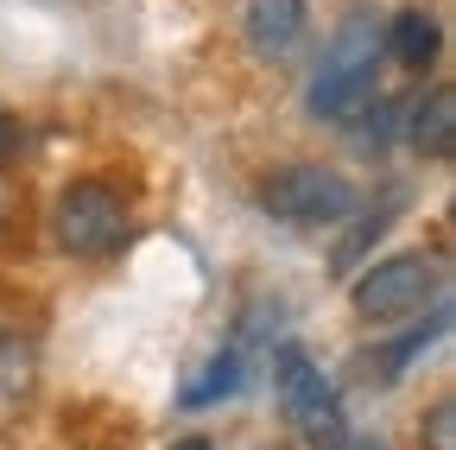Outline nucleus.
Segmentation results:
<instances>
[{"instance_id": "nucleus-17", "label": "nucleus", "mask_w": 456, "mask_h": 450, "mask_svg": "<svg viewBox=\"0 0 456 450\" xmlns=\"http://www.w3.org/2000/svg\"><path fill=\"white\" fill-rule=\"evenodd\" d=\"M171 450H209V438H184V444H171Z\"/></svg>"}, {"instance_id": "nucleus-15", "label": "nucleus", "mask_w": 456, "mask_h": 450, "mask_svg": "<svg viewBox=\"0 0 456 450\" xmlns=\"http://www.w3.org/2000/svg\"><path fill=\"white\" fill-rule=\"evenodd\" d=\"M20 140H26V134H20V127H13L7 115H0V165H7V159L20 152Z\"/></svg>"}, {"instance_id": "nucleus-8", "label": "nucleus", "mask_w": 456, "mask_h": 450, "mask_svg": "<svg viewBox=\"0 0 456 450\" xmlns=\"http://www.w3.org/2000/svg\"><path fill=\"white\" fill-rule=\"evenodd\" d=\"M380 45L393 51V64H399V70H431L444 32H437V20H431L425 7H406V13H393V26L380 32Z\"/></svg>"}, {"instance_id": "nucleus-1", "label": "nucleus", "mask_w": 456, "mask_h": 450, "mask_svg": "<svg viewBox=\"0 0 456 450\" xmlns=\"http://www.w3.org/2000/svg\"><path fill=\"white\" fill-rule=\"evenodd\" d=\"M374 83H380V26H374V13H349L305 89V108L317 121H349L355 108L374 102Z\"/></svg>"}, {"instance_id": "nucleus-13", "label": "nucleus", "mask_w": 456, "mask_h": 450, "mask_svg": "<svg viewBox=\"0 0 456 450\" xmlns=\"http://www.w3.org/2000/svg\"><path fill=\"white\" fill-rule=\"evenodd\" d=\"M0 393H26V362H20L13 330H0Z\"/></svg>"}, {"instance_id": "nucleus-12", "label": "nucleus", "mask_w": 456, "mask_h": 450, "mask_svg": "<svg viewBox=\"0 0 456 450\" xmlns=\"http://www.w3.org/2000/svg\"><path fill=\"white\" fill-rule=\"evenodd\" d=\"M419 438H425V450H456V400H450V393H444V400H431Z\"/></svg>"}, {"instance_id": "nucleus-6", "label": "nucleus", "mask_w": 456, "mask_h": 450, "mask_svg": "<svg viewBox=\"0 0 456 450\" xmlns=\"http://www.w3.org/2000/svg\"><path fill=\"white\" fill-rule=\"evenodd\" d=\"M241 32H248V51L254 58H292V51L305 45L311 32V13H305V0H248V13H241Z\"/></svg>"}, {"instance_id": "nucleus-5", "label": "nucleus", "mask_w": 456, "mask_h": 450, "mask_svg": "<svg viewBox=\"0 0 456 450\" xmlns=\"http://www.w3.org/2000/svg\"><path fill=\"white\" fill-rule=\"evenodd\" d=\"M349 299H355V311L368 323H393V317H412L431 299H444V273L425 254H393V260H380V266H368L355 279Z\"/></svg>"}, {"instance_id": "nucleus-14", "label": "nucleus", "mask_w": 456, "mask_h": 450, "mask_svg": "<svg viewBox=\"0 0 456 450\" xmlns=\"http://www.w3.org/2000/svg\"><path fill=\"white\" fill-rule=\"evenodd\" d=\"M387 216H393V203H387V209H374L368 222H355V235H349V241L336 248V266H349V260H355V254H362V248H368V241H374V235L387 229Z\"/></svg>"}, {"instance_id": "nucleus-10", "label": "nucleus", "mask_w": 456, "mask_h": 450, "mask_svg": "<svg viewBox=\"0 0 456 450\" xmlns=\"http://www.w3.org/2000/svg\"><path fill=\"white\" fill-rule=\"evenodd\" d=\"M444 330H450V305L437 299V305H431V323H425V330H412V336H406V343H393L380 368H387V374L399 380V374H406V368H412V362H419V356H425V349L437 343V336H444Z\"/></svg>"}, {"instance_id": "nucleus-2", "label": "nucleus", "mask_w": 456, "mask_h": 450, "mask_svg": "<svg viewBox=\"0 0 456 450\" xmlns=\"http://www.w3.org/2000/svg\"><path fill=\"white\" fill-rule=\"evenodd\" d=\"M273 387H279V406L285 419L298 425V438L311 450H349V413H342V393L330 387V374L305 356V343H279L273 356Z\"/></svg>"}, {"instance_id": "nucleus-9", "label": "nucleus", "mask_w": 456, "mask_h": 450, "mask_svg": "<svg viewBox=\"0 0 456 450\" xmlns=\"http://www.w3.org/2000/svg\"><path fill=\"white\" fill-rule=\"evenodd\" d=\"M248 387V349L241 343H228V349H216V362L178 393V406H191V413H203V406H222V400H235V393Z\"/></svg>"}, {"instance_id": "nucleus-4", "label": "nucleus", "mask_w": 456, "mask_h": 450, "mask_svg": "<svg viewBox=\"0 0 456 450\" xmlns=\"http://www.w3.org/2000/svg\"><path fill=\"white\" fill-rule=\"evenodd\" d=\"M260 209L292 222V229H323V222H342L355 209V184L323 172V165H285L260 184Z\"/></svg>"}, {"instance_id": "nucleus-3", "label": "nucleus", "mask_w": 456, "mask_h": 450, "mask_svg": "<svg viewBox=\"0 0 456 450\" xmlns=\"http://www.w3.org/2000/svg\"><path fill=\"white\" fill-rule=\"evenodd\" d=\"M51 235H57V248H64L70 260H108V254L127 248V235H134V209H127V197L114 191V184L83 178V184H70L64 197H57V209H51Z\"/></svg>"}, {"instance_id": "nucleus-16", "label": "nucleus", "mask_w": 456, "mask_h": 450, "mask_svg": "<svg viewBox=\"0 0 456 450\" xmlns=\"http://www.w3.org/2000/svg\"><path fill=\"white\" fill-rule=\"evenodd\" d=\"M349 450H387L380 438H349Z\"/></svg>"}, {"instance_id": "nucleus-7", "label": "nucleus", "mask_w": 456, "mask_h": 450, "mask_svg": "<svg viewBox=\"0 0 456 450\" xmlns=\"http://www.w3.org/2000/svg\"><path fill=\"white\" fill-rule=\"evenodd\" d=\"M406 140H412L419 159H450V152H456V89H450V83H437V89L412 108Z\"/></svg>"}, {"instance_id": "nucleus-11", "label": "nucleus", "mask_w": 456, "mask_h": 450, "mask_svg": "<svg viewBox=\"0 0 456 450\" xmlns=\"http://www.w3.org/2000/svg\"><path fill=\"white\" fill-rule=\"evenodd\" d=\"M349 121H355V146H362V152H380V146L393 140V127H399V108H393V102H374V108H355Z\"/></svg>"}]
</instances>
